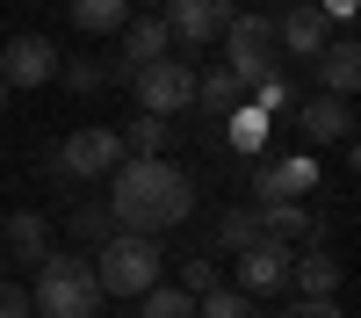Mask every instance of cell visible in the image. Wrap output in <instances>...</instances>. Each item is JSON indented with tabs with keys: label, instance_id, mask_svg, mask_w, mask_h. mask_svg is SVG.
Returning <instances> with one entry per match:
<instances>
[{
	"label": "cell",
	"instance_id": "5b68a950",
	"mask_svg": "<svg viewBox=\"0 0 361 318\" xmlns=\"http://www.w3.org/2000/svg\"><path fill=\"white\" fill-rule=\"evenodd\" d=\"M116 166H123V137L102 130V123L66 130V137H58V152H51V173H58V181H109Z\"/></svg>",
	"mask_w": 361,
	"mask_h": 318
},
{
	"label": "cell",
	"instance_id": "f546056e",
	"mask_svg": "<svg viewBox=\"0 0 361 318\" xmlns=\"http://www.w3.org/2000/svg\"><path fill=\"white\" fill-rule=\"evenodd\" d=\"M354 8H361V0H318V15H325V22H354Z\"/></svg>",
	"mask_w": 361,
	"mask_h": 318
},
{
	"label": "cell",
	"instance_id": "d4e9b609",
	"mask_svg": "<svg viewBox=\"0 0 361 318\" xmlns=\"http://www.w3.org/2000/svg\"><path fill=\"white\" fill-rule=\"evenodd\" d=\"M195 318H260V304L253 297H238V289H209V297H195Z\"/></svg>",
	"mask_w": 361,
	"mask_h": 318
},
{
	"label": "cell",
	"instance_id": "8992f818",
	"mask_svg": "<svg viewBox=\"0 0 361 318\" xmlns=\"http://www.w3.org/2000/svg\"><path fill=\"white\" fill-rule=\"evenodd\" d=\"M137 116H180V109H195V66L188 58H152V66H145L137 80Z\"/></svg>",
	"mask_w": 361,
	"mask_h": 318
},
{
	"label": "cell",
	"instance_id": "f1b7e54d",
	"mask_svg": "<svg viewBox=\"0 0 361 318\" xmlns=\"http://www.w3.org/2000/svg\"><path fill=\"white\" fill-rule=\"evenodd\" d=\"M0 318H29V289L0 275Z\"/></svg>",
	"mask_w": 361,
	"mask_h": 318
},
{
	"label": "cell",
	"instance_id": "9a60e30c",
	"mask_svg": "<svg viewBox=\"0 0 361 318\" xmlns=\"http://www.w3.org/2000/svg\"><path fill=\"white\" fill-rule=\"evenodd\" d=\"M289 282H296V297H340V260L311 239L304 253H289Z\"/></svg>",
	"mask_w": 361,
	"mask_h": 318
},
{
	"label": "cell",
	"instance_id": "8fae6325",
	"mask_svg": "<svg viewBox=\"0 0 361 318\" xmlns=\"http://www.w3.org/2000/svg\"><path fill=\"white\" fill-rule=\"evenodd\" d=\"M289 123H296V137H311V145H347V137H354V109L311 87V94H296Z\"/></svg>",
	"mask_w": 361,
	"mask_h": 318
},
{
	"label": "cell",
	"instance_id": "3957f363",
	"mask_svg": "<svg viewBox=\"0 0 361 318\" xmlns=\"http://www.w3.org/2000/svg\"><path fill=\"white\" fill-rule=\"evenodd\" d=\"M94 282H102V297H145V289L159 282V239H137V231H116V239H102L94 253Z\"/></svg>",
	"mask_w": 361,
	"mask_h": 318
},
{
	"label": "cell",
	"instance_id": "603a6c76",
	"mask_svg": "<svg viewBox=\"0 0 361 318\" xmlns=\"http://www.w3.org/2000/svg\"><path fill=\"white\" fill-rule=\"evenodd\" d=\"M137 304H145L137 318H195V297H188L180 282H152V289H145Z\"/></svg>",
	"mask_w": 361,
	"mask_h": 318
},
{
	"label": "cell",
	"instance_id": "d6a6232c",
	"mask_svg": "<svg viewBox=\"0 0 361 318\" xmlns=\"http://www.w3.org/2000/svg\"><path fill=\"white\" fill-rule=\"evenodd\" d=\"M0 109H8V87H0Z\"/></svg>",
	"mask_w": 361,
	"mask_h": 318
},
{
	"label": "cell",
	"instance_id": "44dd1931",
	"mask_svg": "<svg viewBox=\"0 0 361 318\" xmlns=\"http://www.w3.org/2000/svg\"><path fill=\"white\" fill-rule=\"evenodd\" d=\"M130 22V0H73V29L80 37H116Z\"/></svg>",
	"mask_w": 361,
	"mask_h": 318
},
{
	"label": "cell",
	"instance_id": "7402d4cb",
	"mask_svg": "<svg viewBox=\"0 0 361 318\" xmlns=\"http://www.w3.org/2000/svg\"><path fill=\"white\" fill-rule=\"evenodd\" d=\"M253 239H260V210H253V202H238V210L217 217V253H246Z\"/></svg>",
	"mask_w": 361,
	"mask_h": 318
},
{
	"label": "cell",
	"instance_id": "ffe728a7",
	"mask_svg": "<svg viewBox=\"0 0 361 318\" xmlns=\"http://www.w3.org/2000/svg\"><path fill=\"white\" fill-rule=\"evenodd\" d=\"M116 137H123V159H166V145H173V130L159 123V116H130Z\"/></svg>",
	"mask_w": 361,
	"mask_h": 318
},
{
	"label": "cell",
	"instance_id": "4fadbf2b",
	"mask_svg": "<svg viewBox=\"0 0 361 318\" xmlns=\"http://www.w3.org/2000/svg\"><path fill=\"white\" fill-rule=\"evenodd\" d=\"M275 44H282V58H318L333 44V22L318 15V0H289L275 15Z\"/></svg>",
	"mask_w": 361,
	"mask_h": 318
},
{
	"label": "cell",
	"instance_id": "836d02e7",
	"mask_svg": "<svg viewBox=\"0 0 361 318\" xmlns=\"http://www.w3.org/2000/svg\"><path fill=\"white\" fill-rule=\"evenodd\" d=\"M0 37H8V29H0Z\"/></svg>",
	"mask_w": 361,
	"mask_h": 318
},
{
	"label": "cell",
	"instance_id": "ac0fdd59",
	"mask_svg": "<svg viewBox=\"0 0 361 318\" xmlns=\"http://www.w3.org/2000/svg\"><path fill=\"white\" fill-rule=\"evenodd\" d=\"M0 253H15V260H44V253H51V224H44L37 210L0 217Z\"/></svg>",
	"mask_w": 361,
	"mask_h": 318
},
{
	"label": "cell",
	"instance_id": "2e32d148",
	"mask_svg": "<svg viewBox=\"0 0 361 318\" xmlns=\"http://www.w3.org/2000/svg\"><path fill=\"white\" fill-rule=\"evenodd\" d=\"M260 210V239H282V246H311L318 239V217L304 202H253Z\"/></svg>",
	"mask_w": 361,
	"mask_h": 318
},
{
	"label": "cell",
	"instance_id": "6da1fadb",
	"mask_svg": "<svg viewBox=\"0 0 361 318\" xmlns=\"http://www.w3.org/2000/svg\"><path fill=\"white\" fill-rule=\"evenodd\" d=\"M109 217L116 231H137V239H159V231L188 224L195 210V173L173 166V159H123L109 173Z\"/></svg>",
	"mask_w": 361,
	"mask_h": 318
},
{
	"label": "cell",
	"instance_id": "d6986e66",
	"mask_svg": "<svg viewBox=\"0 0 361 318\" xmlns=\"http://www.w3.org/2000/svg\"><path fill=\"white\" fill-rule=\"evenodd\" d=\"M267 130H275V116H260L253 102L224 116V145H231V152H246V159H260V145H267Z\"/></svg>",
	"mask_w": 361,
	"mask_h": 318
},
{
	"label": "cell",
	"instance_id": "4316f807",
	"mask_svg": "<svg viewBox=\"0 0 361 318\" xmlns=\"http://www.w3.org/2000/svg\"><path fill=\"white\" fill-rule=\"evenodd\" d=\"M180 289H188V297H209V289H217V260H209V253H188V268H180Z\"/></svg>",
	"mask_w": 361,
	"mask_h": 318
},
{
	"label": "cell",
	"instance_id": "9c48e42d",
	"mask_svg": "<svg viewBox=\"0 0 361 318\" xmlns=\"http://www.w3.org/2000/svg\"><path fill=\"white\" fill-rule=\"evenodd\" d=\"M152 58H173V51H166V22H159V15H130L123 29H116V58H109V87H116V80H137L145 66H152Z\"/></svg>",
	"mask_w": 361,
	"mask_h": 318
},
{
	"label": "cell",
	"instance_id": "7c38bea8",
	"mask_svg": "<svg viewBox=\"0 0 361 318\" xmlns=\"http://www.w3.org/2000/svg\"><path fill=\"white\" fill-rule=\"evenodd\" d=\"M44 80H58V51L44 44V37H0V87H44Z\"/></svg>",
	"mask_w": 361,
	"mask_h": 318
},
{
	"label": "cell",
	"instance_id": "ba28073f",
	"mask_svg": "<svg viewBox=\"0 0 361 318\" xmlns=\"http://www.w3.org/2000/svg\"><path fill=\"white\" fill-rule=\"evenodd\" d=\"M253 195L260 202H304V195H318V159L311 152H260Z\"/></svg>",
	"mask_w": 361,
	"mask_h": 318
},
{
	"label": "cell",
	"instance_id": "52a82bcc",
	"mask_svg": "<svg viewBox=\"0 0 361 318\" xmlns=\"http://www.w3.org/2000/svg\"><path fill=\"white\" fill-rule=\"evenodd\" d=\"M231 15H238V0H166V8H159L166 51H202V44H217Z\"/></svg>",
	"mask_w": 361,
	"mask_h": 318
},
{
	"label": "cell",
	"instance_id": "30bf717a",
	"mask_svg": "<svg viewBox=\"0 0 361 318\" xmlns=\"http://www.w3.org/2000/svg\"><path fill=\"white\" fill-rule=\"evenodd\" d=\"M289 253H296V246H282V239H253L246 253H238V282H231V289H238V297H253V304L275 297V289H289Z\"/></svg>",
	"mask_w": 361,
	"mask_h": 318
},
{
	"label": "cell",
	"instance_id": "5bb4252c",
	"mask_svg": "<svg viewBox=\"0 0 361 318\" xmlns=\"http://www.w3.org/2000/svg\"><path fill=\"white\" fill-rule=\"evenodd\" d=\"M311 66H318V94L347 102L354 87H361V44H354V37H333V44H325V51L311 58Z\"/></svg>",
	"mask_w": 361,
	"mask_h": 318
},
{
	"label": "cell",
	"instance_id": "7a4b0ae2",
	"mask_svg": "<svg viewBox=\"0 0 361 318\" xmlns=\"http://www.w3.org/2000/svg\"><path fill=\"white\" fill-rule=\"evenodd\" d=\"M29 311L44 318H94L102 311V282L87 253H44L37 260V289H29Z\"/></svg>",
	"mask_w": 361,
	"mask_h": 318
},
{
	"label": "cell",
	"instance_id": "cb8c5ba5",
	"mask_svg": "<svg viewBox=\"0 0 361 318\" xmlns=\"http://www.w3.org/2000/svg\"><path fill=\"white\" fill-rule=\"evenodd\" d=\"M73 239H80V246H102V239H116L109 202H73Z\"/></svg>",
	"mask_w": 361,
	"mask_h": 318
},
{
	"label": "cell",
	"instance_id": "e0dca14e",
	"mask_svg": "<svg viewBox=\"0 0 361 318\" xmlns=\"http://www.w3.org/2000/svg\"><path fill=\"white\" fill-rule=\"evenodd\" d=\"M195 109L209 116V123H224L231 109H246V80H231L224 66H209V73H195Z\"/></svg>",
	"mask_w": 361,
	"mask_h": 318
},
{
	"label": "cell",
	"instance_id": "277c9868",
	"mask_svg": "<svg viewBox=\"0 0 361 318\" xmlns=\"http://www.w3.org/2000/svg\"><path fill=\"white\" fill-rule=\"evenodd\" d=\"M224 73L231 80H246V94H253V87L260 80H282V44H275V15H231L224 22Z\"/></svg>",
	"mask_w": 361,
	"mask_h": 318
},
{
	"label": "cell",
	"instance_id": "4dcf8cb0",
	"mask_svg": "<svg viewBox=\"0 0 361 318\" xmlns=\"http://www.w3.org/2000/svg\"><path fill=\"white\" fill-rule=\"evenodd\" d=\"M130 8H145V15H152V8H166V0H130Z\"/></svg>",
	"mask_w": 361,
	"mask_h": 318
},
{
	"label": "cell",
	"instance_id": "484cf974",
	"mask_svg": "<svg viewBox=\"0 0 361 318\" xmlns=\"http://www.w3.org/2000/svg\"><path fill=\"white\" fill-rule=\"evenodd\" d=\"M58 80H66L73 94H102V87H109V66H102V58H73V66H58Z\"/></svg>",
	"mask_w": 361,
	"mask_h": 318
},
{
	"label": "cell",
	"instance_id": "1f68e13d",
	"mask_svg": "<svg viewBox=\"0 0 361 318\" xmlns=\"http://www.w3.org/2000/svg\"><path fill=\"white\" fill-rule=\"evenodd\" d=\"M0 275H8V253H0Z\"/></svg>",
	"mask_w": 361,
	"mask_h": 318
},
{
	"label": "cell",
	"instance_id": "83f0119b",
	"mask_svg": "<svg viewBox=\"0 0 361 318\" xmlns=\"http://www.w3.org/2000/svg\"><path fill=\"white\" fill-rule=\"evenodd\" d=\"M275 318H340V304H333V297H296V304L275 311Z\"/></svg>",
	"mask_w": 361,
	"mask_h": 318
}]
</instances>
